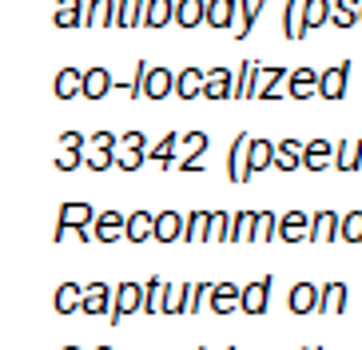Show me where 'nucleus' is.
Returning a JSON list of instances; mask_svg holds the SVG:
<instances>
[{
    "instance_id": "1",
    "label": "nucleus",
    "mask_w": 362,
    "mask_h": 350,
    "mask_svg": "<svg viewBox=\"0 0 362 350\" xmlns=\"http://www.w3.org/2000/svg\"><path fill=\"white\" fill-rule=\"evenodd\" d=\"M96 219V207L88 203H64L60 207V223H56V239H64L68 231H76V239H92L88 235V223Z\"/></svg>"
},
{
    "instance_id": "2",
    "label": "nucleus",
    "mask_w": 362,
    "mask_h": 350,
    "mask_svg": "<svg viewBox=\"0 0 362 350\" xmlns=\"http://www.w3.org/2000/svg\"><path fill=\"white\" fill-rule=\"evenodd\" d=\"M112 322H124V315H132V310H139V303H144V286H136V283H119L116 291H112Z\"/></svg>"
},
{
    "instance_id": "3",
    "label": "nucleus",
    "mask_w": 362,
    "mask_h": 350,
    "mask_svg": "<svg viewBox=\"0 0 362 350\" xmlns=\"http://www.w3.org/2000/svg\"><path fill=\"white\" fill-rule=\"evenodd\" d=\"M346 80H351V64H334V68L319 72V95L322 100H342L346 95Z\"/></svg>"
},
{
    "instance_id": "4",
    "label": "nucleus",
    "mask_w": 362,
    "mask_h": 350,
    "mask_svg": "<svg viewBox=\"0 0 362 350\" xmlns=\"http://www.w3.org/2000/svg\"><path fill=\"white\" fill-rule=\"evenodd\" d=\"M271 286H275V279H271V275L259 279V283H251V286H243V291H239V310H247V315H263Z\"/></svg>"
},
{
    "instance_id": "5",
    "label": "nucleus",
    "mask_w": 362,
    "mask_h": 350,
    "mask_svg": "<svg viewBox=\"0 0 362 350\" xmlns=\"http://www.w3.org/2000/svg\"><path fill=\"white\" fill-rule=\"evenodd\" d=\"M80 310H88V315H112V286L104 283H92L80 291Z\"/></svg>"
},
{
    "instance_id": "6",
    "label": "nucleus",
    "mask_w": 362,
    "mask_h": 350,
    "mask_svg": "<svg viewBox=\"0 0 362 350\" xmlns=\"http://www.w3.org/2000/svg\"><path fill=\"white\" fill-rule=\"evenodd\" d=\"M310 231V219L303 211H287L279 215V227H275V239H287V243H303Z\"/></svg>"
},
{
    "instance_id": "7",
    "label": "nucleus",
    "mask_w": 362,
    "mask_h": 350,
    "mask_svg": "<svg viewBox=\"0 0 362 350\" xmlns=\"http://www.w3.org/2000/svg\"><path fill=\"white\" fill-rule=\"evenodd\" d=\"M339 219H342L339 211H319L310 219L307 239H315V243H334V239H339Z\"/></svg>"
},
{
    "instance_id": "8",
    "label": "nucleus",
    "mask_w": 362,
    "mask_h": 350,
    "mask_svg": "<svg viewBox=\"0 0 362 350\" xmlns=\"http://www.w3.org/2000/svg\"><path fill=\"white\" fill-rule=\"evenodd\" d=\"M211 303L207 307L215 310V315H231V310H239V286L235 283H211Z\"/></svg>"
},
{
    "instance_id": "9",
    "label": "nucleus",
    "mask_w": 362,
    "mask_h": 350,
    "mask_svg": "<svg viewBox=\"0 0 362 350\" xmlns=\"http://www.w3.org/2000/svg\"><path fill=\"white\" fill-rule=\"evenodd\" d=\"M327 163H334V144H327V139L303 144V168L307 171H322Z\"/></svg>"
},
{
    "instance_id": "10",
    "label": "nucleus",
    "mask_w": 362,
    "mask_h": 350,
    "mask_svg": "<svg viewBox=\"0 0 362 350\" xmlns=\"http://www.w3.org/2000/svg\"><path fill=\"white\" fill-rule=\"evenodd\" d=\"M291 310H295V315H310V310H319V286H315V283H295V286H291Z\"/></svg>"
},
{
    "instance_id": "11",
    "label": "nucleus",
    "mask_w": 362,
    "mask_h": 350,
    "mask_svg": "<svg viewBox=\"0 0 362 350\" xmlns=\"http://www.w3.org/2000/svg\"><path fill=\"white\" fill-rule=\"evenodd\" d=\"M271 168H279V171L303 168V144H295V139H283V144H275V159H271Z\"/></svg>"
},
{
    "instance_id": "12",
    "label": "nucleus",
    "mask_w": 362,
    "mask_h": 350,
    "mask_svg": "<svg viewBox=\"0 0 362 350\" xmlns=\"http://www.w3.org/2000/svg\"><path fill=\"white\" fill-rule=\"evenodd\" d=\"M180 235H183V215L180 211L156 215V231H151V239H160V243H175Z\"/></svg>"
},
{
    "instance_id": "13",
    "label": "nucleus",
    "mask_w": 362,
    "mask_h": 350,
    "mask_svg": "<svg viewBox=\"0 0 362 350\" xmlns=\"http://www.w3.org/2000/svg\"><path fill=\"white\" fill-rule=\"evenodd\" d=\"M346 283H327L319 291V310H327V315H342L346 310Z\"/></svg>"
},
{
    "instance_id": "14",
    "label": "nucleus",
    "mask_w": 362,
    "mask_h": 350,
    "mask_svg": "<svg viewBox=\"0 0 362 350\" xmlns=\"http://www.w3.org/2000/svg\"><path fill=\"white\" fill-rule=\"evenodd\" d=\"M287 80H291L287 92L295 95V100H307V95L319 92V72H310V68H298V72H291Z\"/></svg>"
},
{
    "instance_id": "15",
    "label": "nucleus",
    "mask_w": 362,
    "mask_h": 350,
    "mask_svg": "<svg viewBox=\"0 0 362 350\" xmlns=\"http://www.w3.org/2000/svg\"><path fill=\"white\" fill-rule=\"evenodd\" d=\"M271 159H275V144H267V139H251V148H247V175L271 168Z\"/></svg>"
},
{
    "instance_id": "16",
    "label": "nucleus",
    "mask_w": 362,
    "mask_h": 350,
    "mask_svg": "<svg viewBox=\"0 0 362 350\" xmlns=\"http://www.w3.org/2000/svg\"><path fill=\"white\" fill-rule=\"evenodd\" d=\"M203 95H211V100H223V95H235L231 72H227V68H219V72H207V76H203Z\"/></svg>"
},
{
    "instance_id": "17",
    "label": "nucleus",
    "mask_w": 362,
    "mask_h": 350,
    "mask_svg": "<svg viewBox=\"0 0 362 350\" xmlns=\"http://www.w3.org/2000/svg\"><path fill=\"white\" fill-rule=\"evenodd\" d=\"M163 298H168V283L148 279V283H144V303H139V310H148V315H163Z\"/></svg>"
},
{
    "instance_id": "18",
    "label": "nucleus",
    "mask_w": 362,
    "mask_h": 350,
    "mask_svg": "<svg viewBox=\"0 0 362 350\" xmlns=\"http://www.w3.org/2000/svg\"><path fill=\"white\" fill-rule=\"evenodd\" d=\"M330 21V0H307L303 4V36H307L310 28H319V24Z\"/></svg>"
},
{
    "instance_id": "19",
    "label": "nucleus",
    "mask_w": 362,
    "mask_h": 350,
    "mask_svg": "<svg viewBox=\"0 0 362 350\" xmlns=\"http://www.w3.org/2000/svg\"><path fill=\"white\" fill-rule=\"evenodd\" d=\"M247 148H251V136H239V139H235V148H231V163H227V168H231V180L235 183L251 180V175H247Z\"/></svg>"
},
{
    "instance_id": "20",
    "label": "nucleus",
    "mask_w": 362,
    "mask_h": 350,
    "mask_svg": "<svg viewBox=\"0 0 362 350\" xmlns=\"http://www.w3.org/2000/svg\"><path fill=\"white\" fill-rule=\"evenodd\" d=\"M263 8V0H255V4H251V0H235V12H239V21L231 24V32L235 36H239V40H243L247 32H251V24H255V12Z\"/></svg>"
},
{
    "instance_id": "21",
    "label": "nucleus",
    "mask_w": 362,
    "mask_h": 350,
    "mask_svg": "<svg viewBox=\"0 0 362 350\" xmlns=\"http://www.w3.org/2000/svg\"><path fill=\"white\" fill-rule=\"evenodd\" d=\"M124 227H128L132 243H144V239H151V231H156V215H151V211H136Z\"/></svg>"
},
{
    "instance_id": "22",
    "label": "nucleus",
    "mask_w": 362,
    "mask_h": 350,
    "mask_svg": "<svg viewBox=\"0 0 362 350\" xmlns=\"http://www.w3.org/2000/svg\"><path fill=\"white\" fill-rule=\"evenodd\" d=\"M334 168L339 171H354V168H362V144H334Z\"/></svg>"
},
{
    "instance_id": "23",
    "label": "nucleus",
    "mask_w": 362,
    "mask_h": 350,
    "mask_svg": "<svg viewBox=\"0 0 362 350\" xmlns=\"http://www.w3.org/2000/svg\"><path fill=\"white\" fill-rule=\"evenodd\" d=\"M207 219H211V211H192L187 219H183L180 239H187V243H203V239H207Z\"/></svg>"
},
{
    "instance_id": "24",
    "label": "nucleus",
    "mask_w": 362,
    "mask_h": 350,
    "mask_svg": "<svg viewBox=\"0 0 362 350\" xmlns=\"http://www.w3.org/2000/svg\"><path fill=\"white\" fill-rule=\"evenodd\" d=\"M124 223H128V219H124L119 211H104V215H100V223H96V239H100V243H116V235H119Z\"/></svg>"
},
{
    "instance_id": "25",
    "label": "nucleus",
    "mask_w": 362,
    "mask_h": 350,
    "mask_svg": "<svg viewBox=\"0 0 362 350\" xmlns=\"http://www.w3.org/2000/svg\"><path fill=\"white\" fill-rule=\"evenodd\" d=\"M231 16H235V0H211V4H207V12H203V21L215 24V28H227V24H231Z\"/></svg>"
},
{
    "instance_id": "26",
    "label": "nucleus",
    "mask_w": 362,
    "mask_h": 350,
    "mask_svg": "<svg viewBox=\"0 0 362 350\" xmlns=\"http://www.w3.org/2000/svg\"><path fill=\"white\" fill-rule=\"evenodd\" d=\"M171 76L163 72V68H148V72H144V92L148 95H156V100H160V95H168L171 92Z\"/></svg>"
},
{
    "instance_id": "27",
    "label": "nucleus",
    "mask_w": 362,
    "mask_h": 350,
    "mask_svg": "<svg viewBox=\"0 0 362 350\" xmlns=\"http://www.w3.org/2000/svg\"><path fill=\"white\" fill-rule=\"evenodd\" d=\"M223 239H231V215L211 211V219H207V239L203 243H223Z\"/></svg>"
},
{
    "instance_id": "28",
    "label": "nucleus",
    "mask_w": 362,
    "mask_h": 350,
    "mask_svg": "<svg viewBox=\"0 0 362 350\" xmlns=\"http://www.w3.org/2000/svg\"><path fill=\"white\" fill-rule=\"evenodd\" d=\"M330 8H334V16H330V21L339 24V28H351V24H358V12H362L358 0H334Z\"/></svg>"
},
{
    "instance_id": "29",
    "label": "nucleus",
    "mask_w": 362,
    "mask_h": 350,
    "mask_svg": "<svg viewBox=\"0 0 362 350\" xmlns=\"http://www.w3.org/2000/svg\"><path fill=\"white\" fill-rule=\"evenodd\" d=\"M275 227H279V215H275V211H255L251 239H259V243H271V239H275Z\"/></svg>"
},
{
    "instance_id": "30",
    "label": "nucleus",
    "mask_w": 362,
    "mask_h": 350,
    "mask_svg": "<svg viewBox=\"0 0 362 350\" xmlns=\"http://www.w3.org/2000/svg\"><path fill=\"white\" fill-rule=\"evenodd\" d=\"M203 12H207V4H203V0H180L171 21H180V24H187V28H192V24L203 21Z\"/></svg>"
},
{
    "instance_id": "31",
    "label": "nucleus",
    "mask_w": 362,
    "mask_h": 350,
    "mask_svg": "<svg viewBox=\"0 0 362 350\" xmlns=\"http://www.w3.org/2000/svg\"><path fill=\"white\" fill-rule=\"evenodd\" d=\"M339 239H346V243H362V207H354L351 215H342L339 219Z\"/></svg>"
},
{
    "instance_id": "32",
    "label": "nucleus",
    "mask_w": 362,
    "mask_h": 350,
    "mask_svg": "<svg viewBox=\"0 0 362 350\" xmlns=\"http://www.w3.org/2000/svg\"><path fill=\"white\" fill-rule=\"evenodd\" d=\"M303 4H307V0H291L287 12H283V32H287L291 40L303 36Z\"/></svg>"
},
{
    "instance_id": "33",
    "label": "nucleus",
    "mask_w": 362,
    "mask_h": 350,
    "mask_svg": "<svg viewBox=\"0 0 362 350\" xmlns=\"http://www.w3.org/2000/svg\"><path fill=\"white\" fill-rule=\"evenodd\" d=\"M80 291H84V286L64 283L60 291H56V310H60V315H72V310H80Z\"/></svg>"
},
{
    "instance_id": "34",
    "label": "nucleus",
    "mask_w": 362,
    "mask_h": 350,
    "mask_svg": "<svg viewBox=\"0 0 362 350\" xmlns=\"http://www.w3.org/2000/svg\"><path fill=\"white\" fill-rule=\"evenodd\" d=\"M175 16V4L171 0H148V8H144V21L148 24H168Z\"/></svg>"
},
{
    "instance_id": "35",
    "label": "nucleus",
    "mask_w": 362,
    "mask_h": 350,
    "mask_svg": "<svg viewBox=\"0 0 362 350\" xmlns=\"http://www.w3.org/2000/svg\"><path fill=\"white\" fill-rule=\"evenodd\" d=\"M80 84H84V76L72 72V68H64V72L56 76V95H64V100H68V95L80 92Z\"/></svg>"
},
{
    "instance_id": "36",
    "label": "nucleus",
    "mask_w": 362,
    "mask_h": 350,
    "mask_svg": "<svg viewBox=\"0 0 362 350\" xmlns=\"http://www.w3.org/2000/svg\"><path fill=\"white\" fill-rule=\"evenodd\" d=\"M175 92H180L183 100L199 95V92H203V72H192V68H187V72L180 76V84H175Z\"/></svg>"
},
{
    "instance_id": "37",
    "label": "nucleus",
    "mask_w": 362,
    "mask_h": 350,
    "mask_svg": "<svg viewBox=\"0 0 362 350\" xmlns=\"http://www.w3.org/2000/svg\"><path fill=\"white\" fill-rule=\"evenodd\" d=\"M107 88H112L107 72H104V68H96V72H88V76H84V84H80V92H88V95H104Z\"/></svg>"
},
{
    "instance_id": "38",
    "label": "nucleus",
    "mask_w": 362,
    "mask_h": 350,
    "mask_svg": "<svg viewBox=\"0 0 362 350\" xmlns=\"http://www.w3.org/2000/svg\"><path fill=\"white\" fill-rule=\"evenodd\" d=\"M211 295V283H199V286H187V298H183V315H195L203 307V298Z\"/></svg>"
},
{
    "instance_id": "39",
    "label": "nucleus",
    "mask_w": 362,
    "mask_h": 350,
    "mask_svg": "<svg viewBox=\"0 0 362 350\" xmlns=\"http://www.w3.org/2000/svg\"><path fill=\"white\" fill-rule=\"evenodd\" d=\"M251 227H255V211H243L231 219V239L235 243H243V239H251Z\"/></svg>"
},
{
    "instance_id": "40",
    "label": "nucleus",
    "mask_w": 362,
    "mask_h": 350,
    "mask_svg": "<svg viewBox=\"0 0 362 350\" xmlns=\"http://www.w3.org/2000/svg\"><path fill=\"white\" fill-rule=\"evenodd\" d=\"M112 0H92L88 4V24H112Z\"/></svg>"
},
{
    "instance_id": "41",
    "label": "nucleus",
    "mask_w": 362,
    "mask_h": 350,
    "mask_svg": "<svg viewBox=\"0 0 362 350\" xmlns=\"http://www.w3.org/2000/svg\"><path fill=\"white\" fill-rule=\"evenodd\" d=\"M183 298H187V286H168V298H163V315H183Z\"/></svg>"
},
{
    "instance_id": "42",
    "label": "nucleus",
    "mask_w": 362,
    "mask_h": 350,
    "mask_svg": "<svg viewBox=\"0 0 362 350\" xmlns=\"http://www.w3.org/2000/svg\"><path fill=\"white\" fill-rule=\"evenodd\" d=\"M56 24H80V4H76V0H60V8H56Z\"/></svg>"
},
{
    "instance_id": "43",
    "label": "nucleus",
    "mask_w": 362,
    "mask_h": 350,
    "mask_svg": "<svg viewBox=\"0 0 362 350\" xmlns=\"http://www.w3.org/2000/svg\"><path fill=\"white\" fill-rule=\"evenodd\" d=\"M175 144H180V139H175V136H168V139L160 144V148H151V159H160L163 168H168V163H171V151H175Z\"/></svg>"
},
{
    "instance_id": "44",
    "label": "nucleus",
    "mask_w": 362,
    "mask_h": 350,
    "mask_svg": "<svg viewBox=\"0 0 362 350\" xmlns=\"http://www.w3.org/2000/svg\"><path fill=\"white\" fill-rule=\"evenodd\" d=\"M107 163H112V148H92V156H88V168L100 171V168H107Z\"/></svg>"
},
{
    "instance_id": "45",
    "label": "nucleus",
    "mask_w": 362,
    "mask_h": 350,
    "mask_svg": "<svg viewBox=\"0 0 362 350\" xmlns=\"http://www.w3.org/2000/svg\"><path fill=\"white\" fill-rule=\"evenodd\" d=\"M76 159H80V148H64V156L56 159V168H60V171H72Z\"/></svg>"
},
{
    "instance_id": "46",
    "label": "nucleus",
    "mask_w": 362,
    "mask_h": 350,
    "mask_svg": "<svg viewBox=\"0 0 362 350\" xmlns=\"http://www.w3.org/2000/svg\"><path fill=\"white\" fill-rule=\"evenodd\" d=\"M80 144H84V139L76 136V132H68V136H64V148H80Z\"/></svg>"
},
{
    "instance_id": "47",
    "label": "nucleus",
    "mask_w": 362,
    "mask_h": 350,
    "mask_svg": "<svg viewBox=\"0 0 362 350\" xmlns=\"http://www.w3.org/2000/svg\"><path fill=\"white\" fill-rule=\"evenodd\" d=\"M64 350H80V346H64Z\"/></svg>"
},
{
    "instance_id": "48",
    "label": "nucleus",
    "mask_w": 362,
    "mask_h": 350,
    "mask_svg": "<svg viewBox=\"0 0 362 350\" xmlns=\"http://www.w3.org/2000/svg\"><path fill=\"white\" fill-rule=\"evenodd\" d=\"M96 350H112V346H96Z\"/></svg>"
},
{
    "instance_id": "49",
    "label": "nucleus",
    "mask_w": 362,
    "mask_h": 350,
    "mask_svg": "<svg viewBox=\"0 0 362 350\" xmlns=\"http://www.w3.org/2000/svg\"><path fill=\"white\" fill-rule=\"evenodd\" d=\"M358 24H362V12H358Z\"/></svg>"
},
{
    "instance_id": "50",
    "label": "nucleus",
    "mask_w": 362,
    "mask_h": 350,
    "mask_svg": "<svg viewBox=\"0 0 362 350\" xmlns=\"http://www.w3.org/2000/svg\"><path fill=\"white\" fill-rule=\"evenodd\" d=\"M203 350H207V346H203Z\"/></svg>"
}]
</instances>
